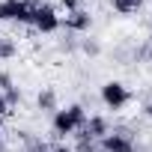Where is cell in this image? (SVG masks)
Wrapping results in <instances>:
<instances>
[{
  "instance_id": "obj_1",
  "label": "cell",
  "mask_w": 152,
  "mask_h": 152,
  "mask_svg": "<svg viewBox=\"0 0 152 152\" xmlns=\"http://www.w3.org/2000/svg\"><path fill=\"white\" fill-rule=\"evenodd\" d=\"M87 122V110L84 104H69L66 110H54V119H51V128L54 134L66 137V134H78Z\"/></svg>"
},
{
  "instance_id": "obj_2",
  "label": "cell",
  "mask_w": 152,
  "mask_h": 152,
  "mask_svg": "<svg viewBox=\"0 0 152 152\" xmlns=\"http://www.w3.org/2000/svg\"><path fill=\"white\" fill-rule=\"evenodd\" d=\"M102 102H104V107H110V110H122V107L131 102V93H128V87H125L122 81H107V84L102 87Z\"/></svg>"
},
{
  "instance_id": "obj_3",
  "label": "cell",
  "mask_w": 152,
  "mask_h": 152,
  "mask_svg": "<svg viewBox=\"0 0 152 152\" xmlns=\"http://www.w3.org/2000/svg\"><path fill=\"white\" fill-rule=\"evenodd\" d=\"M99 149L102 152H137V143L128 131H107L99 140Z\"/></svg>"
},
{
  "instance_id": "obj_4",
  "label": "cell",
  "mask_w": 152,
  "mask_h": 152,
  "mask_svg": "<svg viewBox=\"0 0 152 152\" xmlns=\"http://www.w3.org/2000/svg\"><path fill=\"white\" fill-rule=\"evenodd\" d=\"M30 27H36L39 33H57V30H60V15H57V9L48 6V3H42V6L30 15Z\"/></svg>"
},
{
  "instance_id": "obj_5",
  "label": "cell",
  "mask_w": 152,
  "mask_h": 152,
  "mask_svg": "<svg viewBox=\"0 0 152 152\" xmlns=\"http://www.w3.org/2000/svg\"><path fill=\"white\" fill-rule=\"evenodd\" d=\"M30 9L24 0H0V24L3 21H15V24H30Z\"/></svg>"
},
{
  "instance_id": "obj_6",
  "label": "cell",
  "mask_w": 152,
  "mask_h": 152,
  "mask_svg": "<svg viewBox=\"0 0 152 152\" xmlns=\"http://www.w3.org/2000/svg\"><path fill=\"white\" fill-rule=\"evenodd\" d=\"M93 24V15L87 9H75V12H66V18H60V27H66L69 33H84L90 30Z\"/></svg>"
},
{
  "instance_id": "obj_7",
  "label": "cell",
  "mask_w": 152,
  "mask_h": 152,
  "mask_svg": "<svg viewBox=\"0 0 152 152\" xmlns=\"http://www.w3.org/2000/svg\"><path fill=\"white\" fill-rule=\"evenodd\" d=\"M107 131H110V125H107V119H104V116H87V122H84V128L78 131V137L102 140V137H104Z\"/></svg>"
},
{
  "instance_id": "obj_8",
  "label": "cell",
  "mask_w": 152,
  "mask_h": 152,
  "mask_svg": "<svg viewBox=\"0 0 152 152\" xmlns=\"http://www.w3.org/2000/svg\"><path fill=\"white\" fill-rule=\"evenodd\" d=\"M36 104H39V110H48V113H54V110H57V93H54L51 87H45V90L36 96Z\"/></svg>"
},
{
  "instance_id": "obj_9",
  "label": "cell",
  "mask_w": 152,
  "mask_h": 152,
  "mask_svg": "<svg viewBox=\"0 0 152 152\" xmlns=\"http://www.w3.org/2000/svg\"><path fill=\"white\" fill-rule=\"evenodd\" d=\"M18 137L24 140V146H27V152H51V146L42 140V137H33L30 131H18Z\"/></svg>"
},
{
  "instance_id": "obj_10",
  "label": "cell",
  "mask_w": 152,
  "mask_h": 152,
  "mask_svg": "<svg viewBox=\"0 0 152 152\" xmlns=\"http://www.w3.org/2000/svg\"><path fill=\"white\" fill-rule=\"evenodd\" d=\"M140 6H143V0H113V12L119 15H134Z\"/></svg>"
},
{
  "instance_id": "obj_11",
  "label": "cell",
  "mask_w": 152,
  "mask_h": 152,
  "mask_svg": "<svg viewBox=\"0 0 152 152\" xmlns=\"http://www.w3.org/2000/svg\"><path fill=\"white\" fill-rule=\"evenodd\" d=\"M15 54H18V48L12 39H0V60H12Z\"/></svg>"
},
{
  "instance_id": "obj_12",
  "label": "cell",
  "mask_w": 152,
  "mask_h": 152,
  "mask_svg": "<svg viewBox=\"0 0 152 152\" xmlns=\"http://www.w3.org/2000/svg\"><path fill=\"white\" fill-rule=\"evenodd\" d=\"M81 51H84L87 57H99V54H102V45H99L96 39H84V42H81Z\"/></svg>"
},
{
  "instance_id": "obj_13",
  "label": "cell",
  "mask_w": 152,
  "mask_h": 152,
  "mask_svg": "<svg viewBox=\"0 0 152 152\" xmlns=\"http://www.w3.org/2000/svg\"><path fill=\"white\" fill-rule=\"evenodd\" d=\"M134 60H137V63H146V60H152V39H149V42H143V45L134 51Z\"/></svg>"
},
{
  "instance_id": "obj_14",
  "label": "cell",
  "mask_w": 152,
  "mask_h": 152,
  "mask_svg": "<svg viewBox=\"0 0 152 152\" xmlns=\"http://www.w3.org/2000/svg\"><path fill=\"white\" fill-rule=\"evenodd\" d=\"M75 152H99V140H90V137H78V149Z\"/></svg>"
},
{
  "instance_id": "obj_15",
  "label": "cell",
  "mask_w": 152,
  "mask_h": 152,
  "mask_svg": "<svg viewBox=\"0 0 152 152\" xmlns=\"http://www.w3.org/2000/svg\"><path fill=\"white\" fill-rule=\"evenodd\" d=\"M9 90H15V84H12V75L9 72H0V93H9Z\"/></svg>"
},
{
  "instance_id": "obj_16",
  "label": "cell",
  "mask_w": 152,
  "mask_h": 152,
  "mask_svg": "<svg viewBox=\"0 0 152 152\" xmlns=\"http://www.w3.org/2000/svg\"><path fill=\"white\" fill-rule=\"evenodd\" d=\"M12 110H9V102H6V96L3 93H0V119H3V116H9Z\"/></svg>"
},
{
  "instance_id": "obj_17",
  "label": "cell",
  "mask_w": 152,
  "mask_h": 152,
  "mask_svg": "<svg viewBox=\"0 0 152 152\" xmlns=\"http://www.w3.org/2000/svg\"><path fill=\"white\" fill-rule=\"evenodd\" d=\"M63 9L66 12H75V9H78V0H63Z\"/></svg>"
},
{
  "instance_id": "obj_18",
  "label": "cell",
  "mask_w": 152,
  "mask_h": 152,
  "mask_svg": "<svg viewBox=\"0 0 152 152\" xmlns=\"http://www.w3.org/2000/svg\"><path fill=\"white\" fill-rule=\"evenodd\" d=\"M51 152H72V149H69V146H66V143H57V146H54V149H51Z\"/></svg>"
},
{
  "instance_id": "obj_19",
  "label": "cell",
  "mask_w": 152,
  "mask_h": 152,
  "mask_svg": "<svg viewBox=\"0 0 152 152\" xmlns=\"http://www.w3.org/2000/svg\"><path fill=\"white\" fill-rule=\"evenodd\" d=\"M143 113H146V116H152V102H149V104L143 107Z\"/></svg>"
},
{
  "instance_id": "obj_20",
  "label": "cell",
  "mask_w": 152,
  "mask_h": 152,
  "mask_svg": "<svg viewBox=\"0 0 152 152\" xmlns=\"http://www.w3.org/2000/svg\"><path fill=\"white\" fill-rule=\"evenodd\" d=\"M0 152H3V131H0Z\"/></svg>"
}]
</instances>
